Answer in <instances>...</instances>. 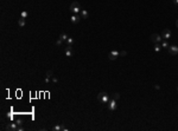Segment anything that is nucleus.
<instances>
[{
  "label": "nucleus",
  "instance_id": "f257e3e1",
  "mask_svg": "<svg viewBox=\"0 0 178 131\" xmlns=\"http://www.w3.org/2000/svg\"><path fill=\"white\" fill-rule=\"evenodd\" d=\"M70 11H71L72 14H78V13H81L82 7H81V5H80L77 1H74V2H71V5H70Z\"/></svg>",
  "mask_w": 178,
  "mask_h": 131
},
{
  "label": "nucleus",
  "instance_id": "f03ea898",
  "mask_svg": "<svg viewBox=\"0 0 178 131\" xmlns=\"http://www.w3.org/2000/svg\"><path fill=\"white\" fill-rule=\"evenodd\" d=\"M97 101L101 103V104H106V103L109 102V96L107 92H100L97 95Z\"/></svg>",
  "mask_w": 178,
  "mask_h": 131
},
{
  "label": "nucleus",
  "instance_id": "7ed1b4c3",
  "mask_svg": "<svg viewBox=\"0 0 178 131\" xmlns=\"http://www.w3.org/2000/svg\"><path fill=\"white\" fill-rule=\"evenodd\" d=\"M150 40L152 43L157 44V43H162L163 42V37L162 36H159V34H157V33H154V34H152L150 37Z\"/></svg>",
  "mask_w": 178,
  "mask_h": 131
},
{
  "label": "nucleus",
  "instance_id": "20e7f679",
  "mask_svg": "<svg viewBox=\"0 0 178 131\" xmlns=\"http://www.w3.org/2000/svg\"><path fill=\"white\" fill-rule=\"evenodd\" d=\"M167 51H169V53H170L171 56H176V54H178V46L171 45V46L167 47Z\"/></svg>",
  "mask_w": 178,
  "mask_h": 131
},
{
  "label": "nucleus",
  "instance_id": "39448f33",
  "mask_svg": "<svg viewBox=\"0 0 178 131\" xmlns=\"http://www.w3.org/2000/svg\"><path fill=\"white\" fill-rule=\"evenodd\" d=\"M119 56H120V52H119V51H110L109 53H108V58H109V60H115Z\"/></svg>",
  "mask_w": 178,
  "mask_h": 131
},
{
  "label": "nucleus",
  "instance_id": "423d86ee",
  "mask_svg": "<svg viewBox=\"0 0 178 131\" xmlns=\"http://www.w3.org/2000/svg\"><path fill=\"white\" fill-rule=\"evenodd\" d=\"M5 129L7 131H17L18 130V124H17V123H10V124L6 125Z\"/></svg>",
  "mask_w": 178,
  "mask_h": 131
},
{
  "label": "nucleus",
  "instance_id": "0eeeda50",
  "mask_svg": "<svg viewBox=\"0 0 178 131\" xmlns=\"http://www.w3.org/2000/svg\"><path fill=\"white\" fill-rule=\"evenodd\" d=\"M81 19H82V17L78 15V14H72L71 18H70V20H71L72 24H78V23L81 21Z\"/></svg>",
  "mask_w": 178,
  "mask_h": 131
},
{
  "label": "nucleus",
  "instance_id": "6e6552de",
  "mask_svg": "<svg viewBox=\"0 0 178 131\" xmlns=\"http://www.w3.org/2000/svg\"><path fill=\"white\" fill-rule=\"evenodd\" d=\"M116 106H118V105H116V101L112 98L109 102H108V109H109L110 111H114V110L116 109Z\"/></svg>",
  "mask_w": 178,
  "mask_h": 131
},
{
  "label": "nucleus",
  "instance_id": "1a4fd4ad",
  "mask_svg": "<svg viewBox=\"0 0 178 131\" xmlns=\"http://www.w3.org/2000/svg\"><path fill=\"white\" fill-rule=\"evenodd\" d=\"M162 37H163V40H169L171 38V31L170 30H164Z\"/></svg>",
  "mask_w": 178,
  "mask_h": 131
},
{
  "label": "nucleus",
  "instance_id": "9d476101",
  "mask_svg": "<svg viewBox=\"0 0 178 131\" xmlns=\"http://www.w3.org/2000/svg\"><path fill=\"white\" fill-rule=\"evenodd\" d=\"M72 54H74V52H72L71 47H68V46H67V50H65V56H67V57H72Z\"/></svg>",
  "mask_w": 178,
  "mask_h": 131
},
{
  "label": "nucleus",
  "instance_id": "9b49d317",
  "mask_svg": "<svg viewBox=\"0 0 178 131\" xmlns=\"http://www.w3.org/2000/svg\"><path fill=\"white\" fill-rule=\"evenodd\" d=\"M162 48H163V47H162V44H160V43L154 44V51H156V52H159Z\"/></svg>",
  "mask_w": 178,
  "mask_h": 131
},
{
  "label": "nucleus",
  "instance_id": "f8f14e48",
  "mask_svg": "<svg viewBox=\"0 0 178 131\" xmlns=\"http://www.w3.org/2000/svg\"><path fill=\"white\" fill-rule=\"evenodd\" d=\"M88 15H89V13H88L85 10H82V11H81V17H82V19H87Z\"/></svg>",
  "mask_w": 178,
  "mask_h": 131
},
{
  "label": "nucleus",
  "instance_id": "ddd939ff",
  "mask_svg": "<svg viewBox=\"0 0 178 131\" xmlns=\"http://www.w3.org/2000/svg\"><path fill=\"white\" fill-rule=\"evenodd\" d=\"M18 25H19V26H21V27H23V26H25V19H24V18H20V19L18 20Z\"/></svg>",
  "mask_w": 178,
  "mask_h": 131
},
{
  "label": "nucleus",
  "instance_id": "4468645a",
  "mask_svg": "<svg viewBox=\"0 0 178 131\" xmlns=\"http://www.w3.org/2000/svg\"><path fill=\"white\" fill-rule=\"evenodd\" d=\"M112 98H113V99H115V101L120 99V93H119V92H115V93H113V95H112Z\"/></svg>",
  "mask_w": 178,
  "mask_h": 131
},
{
  "label": "nucleus",
  "instance_id": "2eb2a0df",
  "mask_svg": "<svg viewBox=\"0 0 178 131\" xmlns=\"http://www.w3.org/2000/svg\"><path fill=\"white\" fill-rule=\"evenodd\" d=\"M65 42H67V45H68V47H71V45L74 44V39H72V38H68V39H67Z\"/></svg>",
  "mask_w": 178,
  "mask_h": 131
},
{
  "label": "nucleus",
  "instance_id": "dca6fc26",
  "mask_svg": "<svg viewBox=\"0 0 178 131\" xmlns=\"http://www.w3.org/2000/svg\"><path fill=\"white\" fill-rule=\"evenodd\" d=\"M68 38H69V37L67 36V34H65V33H62V34L59 36V39H61V40H63V42H65Z\"/></svg>",
  "mask_w": 178,
  "mask_h": 131
},
{
  "label": "nucleus",
  "instance_id": "f3484780",
  "mask_svg": "<svg viewBox=\"0 0 178 131\" xmlns=\"http://www.w3.org/2000/svg\"><path fill=\"white\" fill-rule=\"evenodd\" d=\"M162 47H163V48H167V47H169V42H167V40H163V42H162Z\"/></svg>",
  "mask_w": 178,
  "mask_h": 131
},
{
  "label": "nucleus",
  "instance_id": "a211bd4d",
  "mask_svg": "<svg viewBox=\"0 0 178 131\" xmlns=\"http://www.w3.org/2000/svg\"><path fill=\"white\" fill-rule=\"evenodd\" d=\"M46 77H49V78H52V77H54V72H52L51 70H49V71L46 72Z\"/></svg>",
  "mask_w": 178,
  "mask_h": 131
},
{
  "label": "nucleus",
  "instance_id": "6ab92c4d",
  "mask_svg": "<svg viewBox=\"0 0 178 131\" xmlns=\"http://www.w3.org/2000/svg\"><path fill=\"white\" fill-rule=\"evenodd\" d=\"M21 18H24V19H25V18H28V12H26V11H23V12H21Z\"/></svg>",
  "mask_w": 178,
  "mask_h": 131
},
{
  "label": "nucleus",
  "instance_id": "aec40b11",
  "mask_svg": "<svg viewBox=\"0 0 178 131\" xmlns=\"http://www.w3.org/2000/svg\"><path fill=\"white\" fill-rule=\"evenodd\" d=\"M62 44H63V40L58 39V40L56 42V46H58V47H59V46H62Z\"/></svg>",
  "mask_w": 178,
  "mask_h": 131
},
{
  "label": "nucleus",
  "instance_id": "412c9836",
  "mask_svg": "<svg viewBox=\"0 0 178 131\" xmlns=\"http://www.w3.org/2000/svg\"><path fill=\"white\" fill-rule=\"evenodd\" d=\"M44 82H45V84H48V83H49V82H50V78H49V77H46V76H45V79H44Z\"/></svg>",
  "mask_w": 178,
  "mask_h": 131
},
{
  "label": "nucleus",
  "instance_id": "4be33fe9",
  "mask_svg": "<svg viewBox=\"0 0 178 131\" xmlns=\"http://www.w3.org/2000/svg\"><path fill=\"white\" fill-rule=\"evenodd\" d=\"M51 79H52V82H54V83H58V78H57V77H52Z\"/></svg>",
  "mask_w": 178,
  "mask_h": 131
},
{
  "label": "nucleus",
  "instance_id": "5701e85b",
  "mask_svg": "<svg viewBox=\"0 0 178 131\" xmlns=\"http://www.w3.org/2000/svg\"><path fill=\"white\" fill-rule=\"evenodd\" d=\"M15 123H17V124H18V126H20V125H21V124H23V123H21V120H20V119H17V122H15Z\"/></svg>",
  "mask_w": 178,
  "mask_h": 131
},
{
  "label": "nucleus",
  "instance_id": "b1692460",
  "mask_svg": "<svg viewBox=\"0 0 178 131\" xmlns=\"http://www.w3.org/2000/svg\"><path fill=\"white\" fill-rule=\"evenodd\" d=\"M126 54H127V52H126V51H121V52H120V56H126Z\"/></svg>",
  "mask_w": 178,
  "mask_h": 131
},
{
  "label": "nucleus",
  "instance_id": "393cba45",
  "mask_svg": "<svg viewBox=\"0 0 178 131\" xmlns=\"http://www.w3.org/2000/svg\"><path fill=\"white\" fill-rule=\"evenodd\" d=\"M17 131H24V128L20 125V126H18V130H17Z\"/></svg>",
  "mask_w": 178,
  "mask_h": 131
},
{
  "label": "nucleus",
  "instance_id": "a878e982",
  "mask_svg": "<svg viewBox=\"0 0 178 131\" xmlns=\"http://www.w3.org/2000/svg\"><path fill=\"white\" fill-rule=\"evenodd\" d=\"M154 89H156V90H160V86H159V85H156Z\"/></svg>",
  "mask_w": 178,
  "mask_h": 131
},
{
  "label": "nucleus",
  "instance_id": "bb28decb",
  "mask_svg": "<svg viewBox=\"0 0 178 131\" xmlns=\"http://www.w3.org/2000/svg\"><path fill=\"white\" fill-rule=\"evenodd\" d=\"M173 4H175V5H178V0H173Z\"/></svg>",
  "mask_w": 178,
  "mask_h": 131
},
{
  "label": "nucleus",
  "instance_id": "cd10ccee",
  "mask_svg": "<svg viewBox=\"0 0 178 131\" xmlns=\"http://www.w3.org/2000/svg\"><path fill=\"white\" fill-rule=\"evenodd\" d=\"M176 26H177V29H178V19H177V21H176Z\"/></svg>",
  "mask_w": 178,
  "mask_h": 131
},
{
  "label": "nucleus",
  "instance_id": "c85d7f7f",
  "mask_svg": "<svg viewBox=\"0 0 178 131\" xmlns=\"http://www.w3.org/2000/svg\"><path fill=\"white\" fill-rule=\"evenodd\" d=\"M177 91H178V86H177Z\"/></svg>",
  "mask_w": 178,
  "mask_h": 131
}]
</instances>
